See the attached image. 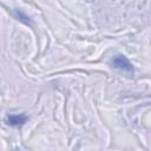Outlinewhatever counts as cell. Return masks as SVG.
I'll return each mask as SVG.
<instances>
[{"instance_id": "1", "label": "cell", "mask_w": 151, "mask_h": 151, "mask_svg": "<svg viewBox=\"0 0 151 151\" xmlns=\"http://www.w3.org/2000/svg\"><path fill=\"white\" fill-rule=\"evenodd\" d=\"M111 65L112 67L120 70L123 72H127V73H132L133 72V66L132 64L129 61V59L125 55L122 54H117L111 59Z\"/></svg>"}, {"instance_id": "2", "label": "cell", "mask_w": 151, "mask_h": 151, "mask_svg": "<svg viewBox=\"0 0 151 151\" xmlns=\"http://www.w3.org/2000/svg\"><path fill=\"white\" fill-rule=\"evenodd\" d=\"M28 119V117L24 113H20V114H8L6 117V123L11 126H21L26 123V120Z\"/></svg>"}]
</instances>
